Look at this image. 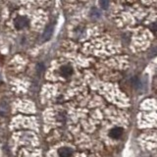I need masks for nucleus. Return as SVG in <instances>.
<instances>
[{"label": "nucleus", "mask_w": 157, "mask_h": 157, "mask_svg": "<svg viewBox=\"0 0 157 157\" xmlns=\"http://www.w3.org/2000/svg\"><path fill=\"white\" fill-rule=\"evenodd\" d=\"M99 6L103 10H106L109 7V0H99Z\"/></svg>", "instance_id": "nucleus-7"}, {"label": "nucleus", "mask_w": 157, "mask_h": 157, "mask_svg": "<svg viewBox=\"0 0 157 157\" xmlns=\"http://www.w3.org/2000/svg\"><path fill=\"white\" fill-rule=\"evenodd\" d=\"M14 24H15V28L17 29H23L29 26V21L28 17H26V16H19L15 19Z\"/></svg>", "instance_id": "nucleus-1"}, {"label": "nucleus", "mask_w": 157, "mask_h": 157, "mask_svg": "<svg viewBox=\"0 0 157 157\" xmlns=\"http://www.w3.org/2000/svg\"><path fill=\"white\" fill-rule=\"evenodd\" d=\"M72 73H73V68L71 67V65H63L60 68V74L64 78L70 77L72 75Z\"/></svg>", "instance_id": "nucleus-3"}, {"label": "nucleus", "mask_w": 157, "mask_h": 157, "mask_svg": "<svg viewBox=\"0 0 157 157\" xmlns=\"http://www.w3.org/2000/svg\"><path fill=\"white\" fill-rule=\"evenodd\" d=\"M109 135L112 139H119V137H121V136L123 135V129L122 128H118V127L113 128V129L110 131Z\"/></svg>", "instance_id": "nucleus-4"}, {"label": "nucleus", "mask_w": 157, "mask_h": 157, "mask_svg": "<svg viewBox=\"0 0 157 157\" xmlns=\"http://www.w3.org/2000/svg\"><path fill=\"white\" fill-rule=\"evenodd\" d=\"M90 16L92 18H100V16H101L100 11L99 10H97L96 8H92L91 11H90Z\"/></svg>", "instance_id": "nucleus-6"}, {"label": "nucleus", "mask_w": 157, "mask_h": 157, "mask_svg": "<svg viewBox=\"0 0 157 157\" xmlns=\"http://www.w3.org/2000/svg\"><path fill=\"white\" fill-rule=\"evenodd\" d=\"M53 32H54V24L48 25V26L46 27V29H44V32H43V34H42V40H43V41L48 40V39L52 36Z\"/></svg>", "instance_id": "nucleus-2"}, {"label": "nucleus", "mask_w": 157, "mask_h": 157, "mask_svg": "<svg viewBox=\"0 0 157 157\" xmlns=\"http://www.w3.org/2000/svg\"><path fill=\"white\" fill-rule=\"evenodd\" d=\"M58 154L60 157H72L73 151L71 148H69V147H61V148L58 150Z\"/></svg>", "instance_id": "nucleus-5"}]
</instances>
